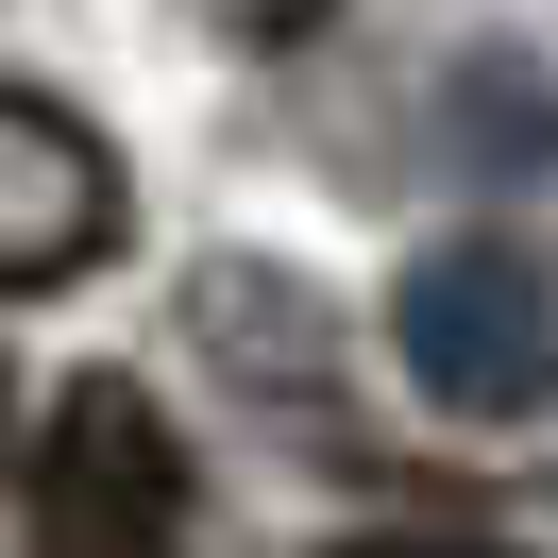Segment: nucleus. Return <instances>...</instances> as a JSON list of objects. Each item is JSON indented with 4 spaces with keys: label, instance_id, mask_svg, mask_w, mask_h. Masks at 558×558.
Instances as JSON below:
<instances>
[{
    "label": "nucleus",
    "instance_id": "nucleus-2",
    "mask_svg": "<svg viewBox=\"0 0 558 558\" xmlns=\"http://www.w3.org/2000/svg\"><path fill=\"white\" fill-rule=\"evenodd\" d=\"M35 558H186V440L136 373H69L35 440Z\"/></svg>",
    "mask_w": 558,
    "mask_h": 558
},
{
    "label": "nucleus",
    "instance_id": "nucleus-4",
    "mask_svg": "<svg viewBox=\"0 0 558 558\" xmlns=\"http://www.w3.org/2000/svg\"><path fill=\"white\" fill-rule=\"evenodd\" d=\"M186 305H204V355H220L238 389H271V407H305L322 440H339V355H322V305H305L288 271H254V254H220V271L186 288ZM339 457H355V440H339Z\"/></svg>",
    "mask_w": 558,
    "mask_h": 558
},
{
    "label": "nucleus",
    "instance_id": "nucleus-5",
    "mask_svg": "<svg viewBox=\"0 0 558 558\" xmlns=\"http://www.w3.org/2000/svg\"><path fill=\"white\" fill-rule=\"evenodd\" d=\"M322 558H508V542H457V524H355V542H322Z\"/></svg>",
    "mask_w": 558,
    "mask_h": 558
},
{
    "label": "nucleus",
    "instance_id": "nucleus-6",
    "mask_svg": "<svg viewBox=\"0 0 558 558\" xmlns=\"http://www.w3.org/2000/svg\"><path fill=\"white\" fill-rule=\"evenodd\" d=\"M0 440H17V373H0Z\"/></svg>",
    "mask_w": 558,
    "mask_h": 558
},
{
    "label": "nucleus",
    "instance_id": "nucleus-3",
    "mask_svg": "<svg viewBox=\"0 0 558 558\" xmlns=\"http://www.w3.org/2000/svg\"><path fill=\"white\" fill-rule=\"evenodd\" d=\"M119 153L102 119H69L51 85H0V288H85L119 254Z\"/></svg>",
    "mask_w": 558,
    "mask_h": 558
},
{
    "label": "nucleus",
    "instance_id": "nucleus-1",
    "mask_svg": "<svg viewBox=\"0 0 558 558\" xmlns=\"http://www.w3.org/2000/svg\"><path fill=\"white\" fill-rule=\"evenodd\" d=\"M389 355H407V389L440 423H542L558 389V288L524 238H440L407 254V288H389Z\"/></svg>",
    "mask_w": 558,
    "mask_h": 558
}]
</instances>
